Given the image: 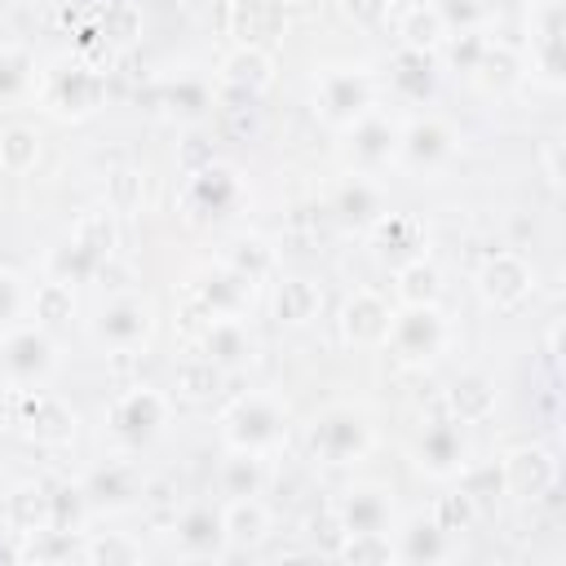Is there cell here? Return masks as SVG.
I'll list each match as a JSON object with an SVG mask.
<instances>
[{
	"mask_svg": "<svg viewBox=\"0 0 566 566\" xmlns=\"http://www.w3.org/2000/svg\"><path fill=\"white\" fill-rule=\"evenodd\" d=\"M389 513H394V504H389V491H380V486H354L340 500V522L349 535L354 531H380L385 535Z\"/></svg>",
	"mask_w": 566,
	"mask_h": 566,
	"instance_id": "18",
	"label": "cell"
},
{
	"mask_svg": "<svg viewBox=\"0 0 566 566\" xmlns=\"http://www.w3.org/2000/svg\"><path fill=\"white\" fill-rule=\"evenodd\" d=\"M230 31L239 35V44L265 49V40H274L283 31V0H234Z\"/></svg>",
	"mask_w": 566,
	"mask_h": 566,
	"instance_id": "17",
	"label": "cell"
},
{
	"mask_svg": "<svg viewBox=\"0 0 566 566\" xmlns=\"http://www.w3.org/2000/svg\"><path fill=\"white\" fill-rule=\"evenodd\" d=\"M221 75H226V84H230L239 97H256V93L274 80V62H270V53H265V49L239 44V49L226 57Z\"/></svg>",
	"mask_w": 566,
	"mask_h": 566,
	"instance_id": "19",
	"label": "cell"
},
{
	"mask_svg": "<svg viewBox=\"0 0 566 566\" xmlns=\"http://www.w3.org/2000/svg\"><path fill=\"white\" fill-rule=\"evenodd\" d=\"M416 464L433 478H447L464 464V438L451 420H433L420 438H416Z\"/></svg>",
	"mask_w": 566,
	"mask_h": 566,
	"instance_id": "14",
	"label": "cell"
},
{
	"mask_svg": "<svg viewBox=\"0 0 566 566\" xmlns=\"http://www.w3.org/2000/svg\"><path fill=\"white\" fill-rule=\"evenodd\" d=\"M203 358L217 363L221 371L243 367L252 358V332L243 327L239 314H221V318L208 323V332H203Z\"/></svg>",
	"mask_w": 566,
	"mask_h": 566,
	"instance_id": "16",
	"label": "cell"
},
{
	"mask_svg": "<svg viewBox=\"0 0 566 566\" xmlns=\"http://www.w3.org/2000/svg\"><path fill=\"white\" fill-rule=\"evenodd\" d=\"M371 97H376V84L367 71L358 66H332L318 75L314 84V102H318V115L336 128H349L354 119H363L371 111Z\"/></svg>",
	"mask_w": 566,
	"mask_h": 566,
	"instance_id": "2",
	"label": "cell"
},
{
	"mask_svg": "<svg viewBox=\"0 0 566 566\" xmlns=\"http://www.w3.org/2000/svg\"><path fill=\"white\" fill-rule=\"evenodd\" d=\"M88 557H137V548H128V544L111 539V544H93V548H88Z\"/></svg>",
	"mask_w": 566,
	"mask_h": 566,
	"instance_id": "45",
	"label": "cell"
},
{
	"mask_svg": "<svg viewBox=\"0 0 566 566\" xmlns=\"http://www.w3.org/2000/svg\"><path fill=\"white\" fill-rule=\"evenodd\" d=\"M394 155H398V128H394L385 115L367 111L363 119L349 124V159H354L358 172L385 168Z\"/></svg>",
	"mask_w": 566,
	"mask_h": 566,
	"instance_id": "12",
	"label": "cell"
},
{
	"mask_svg": "<svg viewBox=\"0 0 566 566\" xmlns=\"http://www.w3.org/2000/svg\"><path fill=\"white\" fill-rule=\"evenodd\" d=\"M318 305H323V292H318V283L314 279H283L279 287H274V314L283 318V323H292V327H301V323H310L314 314H318Z\"/></svg>",
	"mask_w": 566,
	"mask_h": 566,
	"instance_id": "23",
	"label": "cell"
},
{
	"mask_svg": "<svg viewBox=\"0 0 566 566\" xmlns=\"http://www.w3.org/2000/svg\"><path fill=\"white\" fill-rule=\"evenodd\" d=\"M31 310H35V318H40L44 327H57V323H66V318L75 314V296H71V283H62V279H49V283H40V287H35V301H31Z\"/></svg>",
	"mask_w": 566,
	"mask_h": 566,
	"instance_id": "31",
	"label": "cell"
},
{
	"mask_svg": "<svg viewBox=\"0 0 566 566\" xmlns=\"http://www.w3.org/2000/svg\"><path fill=\"white\" fill-rule=\"evenodd\" d=\"M513 71H517V62H513V53L509 49H482V57H478V66H473V75L486 84V88H500V84H509L513 80Z\"/></svg>",
	"mask_w": 566,
	"mask_h": 566,
	"instance_id": "37",
	"label": "cell"
},
{
	"mask_svg": "<svg viewBox=\"0 0 566 566\" xmlns=\"http://www.w3.org/2000/svg\"><path fill=\"white\" fill-rule=\"evenodd\" d=\"M164 420H168V402H164V394H155V389H128L115 407H111V433L119 438V442H128V447H142V442H150L159 429H164Z\"/></svg>",
	"mask_w": 566,
	"mask_h": 566,
	"instance_id": "8",
	"label": "cell"
},
{
	"mask_svg": "<svg viewBox=\"0 0 566 566\" xmlns=\"http://www.w3.org/2000/svg\"><path fill=\"white\" fill-rule=\"evenodd\" d=\"M97 340L102 345H111V349H137V345H146L150 340V332H155V305L146 301V296H115V301H106L102 305V314H97Z\"/></svg>",
	"mask_w": 566,
	"mask_h": 566,
	"instance_id": "7",
	"label": "cell"
},
{
	"mask_svg": "<svg viewBox=\"0 0 566 566\" xmlns=\"http://www.w3.org/2000/svg\"><path fill=\"white\" fill-rule=\"evenodd\" d=\"M75 239L88 248V252H97L102 261L111 256V243H115V230H111V217L106 212H88L84 221H80V230H75Z\"/></svg>",
	"mask_w": 566,
	"mask_h": 566,
	"instance_id": "38",
	"label": "cell"
},
{
	"mask_svg": "<svg viewBox=\"0 0 566 566\" xmlns=\"http://www.w3.org/2000/svg\"><path fill=\"white\" fill-rule=\"evenodd\" d=\"M398 31H402V44H407V49H424V53L447 35V27H442V18H438L433 4H429V9H424V4L407 9V18H402Z\"/></svg>",
	"mask_w": 566,
	"mask_h": 566,
	"instance_id": "33",
	"label": "cell"
},
{
	"mask_svg": "<svg viewBox=\"0 0 566 566\" xmlns=\"http://www.w3.org/2000/svg\"><path fill=\"white\" fill-rule=\"evenodd\" d=\"M447 340V323L438 314V305H407L402 314L394 310V323H389V336L385 345L402 358V363H429Z\"/></svg>",
	"mask_w": 566,
	"mask_h": 566,
	"instance_id": "6",
	"label": "cell"
},
{
	"mask_svg": "<svg viewBox=\"0 0 566 566\" xmlns=\"http://www.w3.org/2000/svg\"><path fill=\"white\" fill-rule=\"evenodd\" d=\"M18 402H22V416L18 424L35 438V442H66L75 433V411L62 402V398H49L40 389H18Z\"/></svg>",
	"mask_w": 566,
	"mask_h": 566,
	"instance_id": "11",
	"label": "cell"
},
{
	"mask_svg": "<svg viewBox=\"0 0 566 566\" xmlns=\"http://www.w3.org/2000/svg\"><path fill=\"white\" fill-rule=\"evenodd\" d=\"M478 287H482V296H486L491 305L509 310V305H517V301L531 292V270H526L513 252H500V256H491V261L482 265Z\"/></svg>",
	"mask_w": 566,
	"mask_h": 566,
	"instance_id": "15",
	"label": "cell"
},
{
	"mask_svg": "<svg viewBox=\"0 0 566 566\" xmlns=\"http://www.w3.org/2000/svg\"><path fill=\"white\" fill-rule=\"evenodd\" d=\"M433 9H438V18H442V27H447V31H455V27H460V31H469V27L478 22V13H482V4H478V0H438Z\"/></svg>",
	"mask_w": 566,
	"mask_h": 566,
	"instance_id": "39",
	"label": "cell"
},
{
	"mask_svg": "<svg viewBox=\"0 0 566 566\" xmlns=\"http://www.w3.org/2000/svg\"><path fill=\"white\" fill-rule=\"evenodd\" d=\"M102 31H106L111 40H119V44L133 40V35H137V9H133V4H115L111 18L102 22Z\"/></svg>",
	"mask_w": 566,
	"mask_h": 566,
	"instance_id": "41",
	"label": "cell"
},
{
	"mask_svg": "<svg viewBox=\"0 0 566 566\" xmlns=\"http://www.w3.org/2000/svg\"><path fill=\"white\" fill-rule=\"evenodd\" d=\"M389 75H394V88L402 97H411V102L429 97V88H433V62H429L424 49H407L402 44V53L394 57V71Z\"/></svg>",
	"mask_w": 566,
	"mask_h": 566,
	"instance_id": "25",
	"label": "cell"
},
{
	"mask_svg": "<svg viewBox=\"0 0 566 566\" xmlns=\"http://www.w3.org/2000/svg\"><path fill=\"white\" fill-rule=\"evenodd\" d=\"M221 367L217 363H208V358H190V363H181L177 367V394L181 398H190V402H208L217 389H221Z\"/></svg>",
	"mask_w": 566,
	"mask_h": 566,
	"instance_id": "30",
	"label": "cell"
},
{
	"mask_svg": "<svg viewBox=\"0 0 566 566\" xmlns=\"http://www.w3.org/2000/svg\"><path fill=\"white\" fill-rule=\"evenodd\" d=\"M239 203V177L221 164H208L186 186V217L190 221H221Z\"/></svg>",
	"mask_w": 566,
	"mask_h": 566,
	"instance_id": "10",
	"label": "cell"
},
{
	"mask_svg": "<svg viewBox=\"0 0 566 566\" xmlns=\"http://www.w3.org/2000/svg\"><path fill=\"white\" fill-rule=\"evenodd\" d=\"M221 486H226L230 500L256 495V486H261V455H252V451H234V455L226 460V469H221Z\"/></svg>",
	"mask_w": 566,
	"mask_h": 566,
	"instance_id": "34",
	"label": "cell"
},
{
	"mask_svg": "<svg viewBox=\"0 0 566 566\" xmlns=\"http://www.w3.org/2000/svg\"><path fill=\"white\" fill-rule=\"evenodd\" d=\"M270 261H274V256H270V248H265L261 239H239V243L230 248V265H234L239 274H248L252 283L270 270Z\"/></svg>",
	"mask_w": 566,
	"mask_h": 566,
	"instance_id": "36",
	"label": "cell"
},
{
	"mask_svg": "<svg viewBox=\"0 0 566 566\" xmlns=\"http://www.w3.org/2000/svg\"><path fill=\"white\" fill-rule=\"evenodd\" d=\"M35 159H40V137H35V128H27V124L0 128V168H4V172H31Z\"/></svg>",
	"mask_w": 566,
	"mask_h": 566,
	"instance_id": "28",
	"label": "cell"
},
{
	"mask_svg": "<svg viewBox=\"0 0 566 566\" xmlns=\"http://www.w3.org/2000/svg\"><path fill=\"white\" fill-rule=\"evenodd\" d=\"M53 367H57V354H53V340L40 327H9L0 336V371L13 389L40 385Z\"/></svg>",
	"mask_w": 566,
	"mask_h": 566,
	"instance_id": "4",
	"label": "cell"
},
{
	"mask_svg": "<svg viewBox=\"0 0 566 566\" xmlns=\"http://www.w3.org/2000/svg\"><path fill=\"white\" fill-rule=\"evenodd\" d=\"M402 557H438V526H424V522H416V526L407 531Z\"/></svg>",
	"mask_w": 566,
	"mask_h": 566,
	"instance_id": "40",
	"label": "cell"
},
{
	"mask_svg": "<svg viewBox=\"0 0 566 566\" xmlns=\"http://www.w3.org/2000/svg\"><path fill=\"white\" fill-rule=\"evenodd\" d=\"M18 310H22V283H18V274L0 270V323H13Z\"/></svg>",
	"mask_w": 566,
	"mask_h": 566,
	"instance_id": "42",
	"label": "cell"
},
{
	"mask_svg": "<svg viewBox=\"0 0 566 566\" xmlns=\"http://www.w3.org/2000/svg\"><path fill=\"white\" fill-rule=\"evenodd\" d=\"M438 287H442L438 283V270L424 256L398 265V274H394V292H398L402 305H433L438 301Z\"/></svg>",
	"mask_w": 566,
	"mask_h": 566,
	"instance_id": "27",
	"label": "cell"
},
{
	"mask_svg": "<svg viewBox=\"0 0 566 566\" xmlns=\"http://www.w3.org/2000/svg\"><path fill=\"white\" fill-rule=\"evenodd\" d=\"M40 97H44V106H49L57 119H84V115H93V111L102 106L106 84H102L97 71H88V66H80V62H62V66H53V71L44 75Z\"/></svg>",
	"mask_w": 566,
	"mask_h": 566,
	"instance_id": "3",
	"label": "cell"
},
{
	"mask_svg": "<svg viewBox=\"0 0 566 566\" xmlns=\"http://www.w3.org/2000/svg\"><path fill=\"white\" fill-rule=\"evenodd\" d=\"M455 150V137L442 119H416L407 133H398V155L416 168V172H429L438 164H447Z\"/></svg>",
	"mask_w": 566,
	"mask_h": 566,
	"instance_id": "13",
	"label": "cell"
},
{
	"mask_svg": "<svg viewBox=\"0 0 566 566\" xmlns=\"http://www.w3.org/2000/svg\"><path fill=\"white\" fill-rule=\"evenodd\" d=\"M133 186H137V172H115V190H119V199H115V203H119V208H124V203H133Z\"/></svg>",
	"mask_w": 566,
	"mask_h": 566,
	"instance_id": "46",
	"label": "cell"
},
{
	"mask_svg": "<svg viewBox=\"0 0 566 566\" xmlns=\"http://www.w3.org/2000/svg\"><path fill=\"white\" fill-rule=\"evenodd\" d=\"M336 212L349 226H371V221H380V190L367 177H349L336 195Z\"/></svg>",
	"mask_w": 566,
	"mask_h": 566,
	"instance_id": "26",
	"label": "cell"
},
{
	"mask_svg": "<svg viewBox=\"0 0 566 566\" xmlns=\"http://www.w3.org/2000/svg\"><path fill=\"white\" fill-rule=\"evenodd\" d=\"M376 248H380V256H394V265H407L420 256V226L411 217H380Z\"/></svg>",
	"mask_w": 566,
	"mask_h": 566,
	"instance_id": "24",
	"label": "cell"
},
{
	"mask_svg": "<svg viewBox=\"0 0 566 566\" xmlns=\"http://www.w3.org/2000/svg\"><path fill=\"white\" fill-rule=\"evenodd\" d=\"M221 531H226V544H230V548H252V544L265 539V531H270V513L256 504V495L230 500L226 513H221Z\"/></svg>",
	"mask_w": 566,
	"mask_h": 566,
	"instance_id": "20",
	"label": "cell"
},
{
	"mask_svg": "<svg viewBox=\"0 0 566 566\" xmlns=\"http://www.w3.org/2000/svg\"><path fill=\"white\" fill-rule=\"evenodd\" d=\"M199 296H203V305L221 318V314H239L243 305H248V296H252V279L248 274H239L234 265H226V270H212L203 283H199Z\"/></svg>",
	"mask_w": 566,
	"mask_h": 566,
	"instance_id": "22",
	"label": "cell"
},
{
	"mask_svg": "<svg viewBox=\"0 0 566 566\" xmlns=\"http://www.w3.org/2000/svg\"><path fill=\"white\" fill-rule=\"evenodd\" d=\"M221 438H226L234 451L265 455L270 447H279V442L287 438V411H283L270 394L239 398V402L221 416Z\"/></svg>",
	"mask_w": 566,
	"mask_h": 566,
	"instance_id": "1",
	"label": "cell"
},
{
	"mask_svg": "<svg viewBox=\"0 0 566 566\" xmlns=\"http://www.w3.org/2000/svg\"><path fill=\"white\" fill-rule=\"evenodd\" d=\"M491 407H495V389H491L486 376L469 371V376H460V380L451 385V411H455L460 420H482Z\"/></svg>",
	"mask_w": 566,
	"mask_h": 566,
	"instance_id": "29",
	"label": "cell"
},
{
	"mask_svg": "<svg viewBox=\"0 0 566 566\" xmlns=\"http://www.w3.org/2000/svg\"><path fill=\"white\" fill-rule=\"evenodd\" d=\"M9 509H13V522H18L22 531H35V526L49 522V495H44L40 486H22V491H13Z\"/></svg>",
	"mask_w": 566,
	"mask_h": 566,
	"instance_id": "35",
	"label": "cell"
},
{
	"mask_svg": "<svg viewBox=\"0 0 566 566\" xmlns=\"http://www.w3.org/2000/svg\"><path fill=\"white\" fill-rule=\"evenodd\" d=\"M548 478H553V464L544 451H513L509 455V486L517 495H535L539 482H548Z\"/></svg>",
	"mask_w": 566,
	"mask_h": 566,
	"instance_id": "32",
	"label": "cell"
},
{
	"mask_svg": "<svg viewBox=\"0 0 566 566\" xmlns=\"http://www.w3.org/2000/svg\"><path fill=\"white\" fill-rule=\"evenodd\" d=\"M310 442L327 464H354V460H363L371 451V424H367V416L358 407H332L314 424Z\"/></svg>",
	"mask_w": 566,
	"mask_h": 566,
	"instance_id": "5",
	"label": "cell"
},
{
	"mask_svg": "<svg viewBox=\"0 0 566 566\" xmlns=\"http://www.w3.org/2000/svg\"><path fill=\"white\" fill-rule=\"evenodd\" d=\"M177 544H181V553L186 557H212V553H221V544H226V531H221V513H212V509H190L181 522H177Z\"/></svg>",
	"mask_w": 566,
	"mask_h": 566,
	"instance_id": "21",
	"label": "cell"
},
{
	"mask_svg": "<svg viewBox=\"0 0 566 566\" xmlns=\"http://www.w3.org/2000/svg\"><path fill=\"white\" fill-rule=\"evenodd\" d=\"M389 323H394V305L371 287H358L340 310V332L358 349H380L389 336Z\"/></svg>",
	"mask_w": 566,
	"mask_h": 566,
	"instance_id": "9",
	"label": "cell"
},
{
	"mask_svg": "<svg viewBox=\"0 0 566 566\" xmlns=\"http://www.w3.org/2000/svg\"><path fill=\"white\" fill-rule=\"evenodd\" d=\"M93 495H97L102 504H106V500H111V504H124V500L133 495V486H124V473L111 469V473H97V478H93Z\"/></svg>",
	"mask_w": 566,
	"mask_h": 566,
	"instance_id": "44",
	"label": "cell"
},
{
	"mask_svg": "<svg viewBox=\"0 0 566 566\" xmlns=\"http://www.w3.org/2000/svg\"><path fill=\"white\" fill-rule=\"evenodd\" d=\"M482 49H486V44H482V40H478L473 31H460V40L451 44V62H455L460 71H469V75H473V66H478Z\"/></svg>",
	"mask_w": 566,
	"mask_h": 566,
	"instance_id": "43",
	"label": "cell"
}]
</instances>
